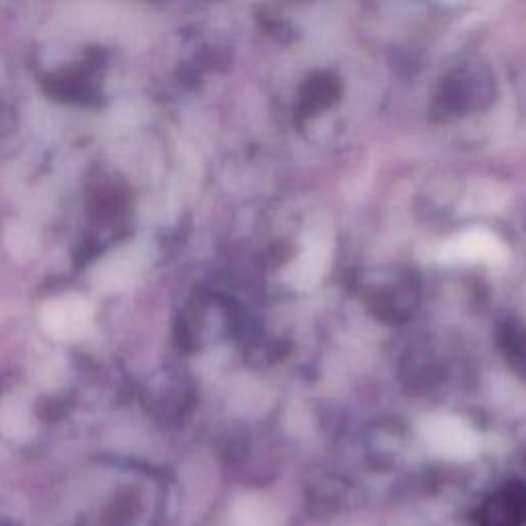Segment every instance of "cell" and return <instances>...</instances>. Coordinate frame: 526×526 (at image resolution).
I'll use <instances>...</instances> for the list:
<instances>
[{
	"instance_id": "cell-2",
	"label": "cell",
	"mask_w": 526,
	"mask_h": 526,
	"mask_svg": "<svg viewBox=\"0 0 526 526\" xmlns=\"http://www.w3.org/2000/svg\"><path fill=\"white\" fill-rule=\"evenodd\" d=\"M477 526H524L526 483L508 481L487 496L475 512Z\"/></svg>"
},
{
	"instance_id": "cell-3",
	"label": "cell",
	"mask_w": 526,
	"mask_h": 526,
	"mask_svg": "<svg viewBox=\"0 0 526 526\" xmlns=\"http://www.w3.org/2000/svg\"><path fill=\"white\" fill-rule=\"evenodd\" d=\"M500 348L510 366L526 379V325L506 321L500 329Z\"/></svg>"
},
{
	"instance_id": "cell-1",
	"label": "cell",
	"mask_w": 526,
	"mask_h": 526,
	"mask_svg": "<svg viewBox=\"0 0 526 526\" xmlns=\"http://www.w3.org/2000/svg\"><path fill=\"white\" fill-rule=\"evenodd\" d=\"M358 290L370 315L389 325H401L416 315L422 298L418 276L407 270L370 272L360 280Z\"/></svg>"
}]
</instances>
